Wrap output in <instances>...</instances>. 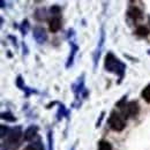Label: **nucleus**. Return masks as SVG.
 Segmentation results:
<instances>
[{
  "label": "nucleus",
  "instance_id": "nucleus-1",
  "mask_svg": "<svg viewBox=\"0 0 150 150\" xmlns=\"http://www.w3.org/2000/svg\"><path fill=\"white\" fill-rule=\"evenodd\" d=\"M104 67L108 72L113 73L118 76V84H120L122 82V80L125 77V73H126V64H124L120 59H118L112 52L106 53Z\"/></svg>",
  "mask_w": 150,
  "mask_h": 150
},
{
  "label": "nucleus",
  "instance_id": "nucleus-23",
  "mask_svg": "<svg viewBox=\"0 0 150 150\" xmlns=\"http://www.w3.org/2000/svg\"><path fill=\"white\" fill-rule=\"evenodd\" d=\"M104 115H105V112H104V111H102L100 115H99V118H98V120H97V122H96V127H97V128H98V127H100L102 121H103V119H104Z\"/></svg>",
  "mask_w": 150,
  "mask_h": 150
},
{
  "label": "nucleus",
  "instance_id": "nucleus-2",
  "mask_svg": "<svg viewBox=\"0 0 150 150\" xmlns=\"http://www.w3.org/2000/svg\"><path fill=\"white\" fill-rule=\"evenodd\" d=\"M109 125L111 127V129L115 132L124 131V128L126 127V119L122 117V114L117 111H112L110 117H109Z\"/></svg>",
  "mask_w": 150,
  "mask_h": 150
},
{
  "label": "nucleus",
  "instance_id": "nucleus-9",
  "mask_svg": "<svg viewBox=\"0 0 150 150\" xmlns=\"http://www.w3.org/2000/svg\"><path fill=\"white\" fill-rule=\"evenodd\" d=\"M69 46H71V52H69V56L67 58V61H66V68H71L74 64V60H75V56L79 51V46L75 44L74 40H69Z\"/></svg>",
  "mask_w": 150,
  "mask_h": 150
},
{
  "label": "nucleus",
  "instance_id": "nucleus-25",
  "mask_svg": "<svg viewBox=\"0 0 150 150\" xmlns=\"http://www.w3.org/2000/svg\"><path fill=\"white\" fill-rule=\"evenodd\" d=\"M22 50H23V56H28V52H29V50H28V47H27V44H25L24 42H22Z\"/></svg>",
  "mask_w": 150,
  "mask_h": 150
},
{
  "label": "nucleus",
  "instance_id": "nucleus-20",
  "mask_svg": "<svg viewBox=\"0 0 150 150\" xmlns=\"http://www.w3.org/2000/svg\"><path fill=\"white\" fill-rule=\"evenodd\" d=\"M15 83H16V87L21 89V90H24V88L27 87L25 84H24V80H23V77L21 76V75H18V77H16V80H15Z\"/></svg>",
  "mask_w": 150,
  "mask_h": 150
},
{
  "label": "nucleus",
  "instance_id": "nucleus-8",
  "mask_svg": "<svg viewBox=\"0 0 150 150\" xmlns=\"http://www.w3.org/2000/svg\"><path fill=\"white\" fill-rule=\"evenodd\" d=\"M33 37L38 44H43L47 40V34L44 28L42 27H35L33 30Z\"/></svg>",
  "mask_w": 150,
  "mask_h": 150
},
{
  "label": "nucleus",
  "instance_id": "nucleus-26",
  "mask_svg": "<svg viewBox=\"0 0 150 150\" xmlns=\"http://www.w3.org/2000/svg\"><path fill=\"white\" fill-rule=\"evenodd\" d=\"M23 150H37V149H36V147H35V146H33V144L30 143V144H28V146H27Z\"/></svg>",
  "mask_w": 150,
  "mask_h": 150
},
{
  "label": "nucleus",
  "instance_id": "nucleus-16",
  "mask_svg": "<svg viewBox=\"0 0 150 150\" xmlns=\"http://www.w3.org/2000/svg\"><path fill=\"white\" fill-rule=\"evenodd\" d=\"M35 18L39 21H44V20L47 18V13H46V9L45 8H39L36 11L35 13Z\"/></svg>",
  "mask_w": 150,
  "mask_h": 150
},
{
  "label": "nucleus",
  "instance_id": "nucleus-5",
  "mask_svg": "<svg viewBox=\"0 0 150 150\" xmlns=\"http://www.w3.org/2000/svg\"><path fill=\"white\" fill-rule=\"evenodd\" d=\"M23 136V132H22V127L21 126H16L14 128H11L7 136H6V140L9 144L14 146V144H18L20 141V139Z\"/></svg>",
  "mask_w": 150,
  "mask_h": 150
},
{
  "label": "nucleus",
  "instance_id": "nucleus-18",
  "mask_svg": "<svg viewBox=\"0 0 150 150\" xmlns=\"http://www.w3.org/2000/svg\"><path fill=\"white\" fill-rule=\"evenodd\" d=\"M142 98L147 103H150V83L143 89V91H142Z\"/></svg>",
  "mask_w": 150,
  "mask_h": 150
},
{
  "label": "nucleus",
  "instance_id": "nucleus-15",
  "mask_svg": "<svg viewBox=\"0 0 150 150\" xmlns=\"http://www.w3.org/2000/svg\"><path fill=\"white\" fill-rule=\"evenodd\" d=\"M135 34L137 36H141V37H147L149 35V29L147 27H144V25H140V27H137Z\"/></svg>",
  "mask_w": 150,
  "mask_h": 150
},
{
  "label": "nucleus",
  "instance_id": "nucleus-6",
  "mask_svg": "<svg viewBox=\"0 0 150 150\" xmlns=\"http://www.w3.org/2000/svg\"><path fill=\"white\" fill-rule=\"evenodd\" d=\"M86 89H87V88L84 87V74H82L77 80H76V82L72 84V91L74 93L75 100H76V102L80 100V98L82 97V94H83V91H84Z\"/></svg>",
  "mask_w": 150,
  "mask_h": 150
},
{
  "label": "nucleus",
  "instance_id": "nucleus-28",
  "mask_svg": "<svg viewBox=\"0 0 150 150\" xmlns=\"http://www.w3.org/2000/svg\"><path fill=\"white\" fill-rule=\"evenodd\" d=\"M1 150H7L6 148H5V146H4V144H1Z\"/></svg>",
  "mask_w": 150,
  "mask_h": 150
},
{
  "label": "nucleus",
  "instance_id": "nucleus-4",
  "mask_svg": "<svg viewBox=\"0 0 150 150\" xmlns=\"http://www.w3.org/2000/svg\"><path fill=\"white\" fill-rule=\"evenodd\" d=\"M104 43H105V30H104V27L102 25V28H100V34H99V39H98V44H97V47H96L94 54H93V60H94V69H95V71H96V68H97L98 60H99L100 54H102V50H103Z\"/></svg>",
  "mask_w": 150,
  "mask_h": 150
},
{
  "label": "nucleus",
  "instance_id": "nucleus-12",
  "mask_svg": "<svg viewBox=\"0 0 150 150\" xmlns=\"http://www.w3.org/2000/svg\"><path fill=\"white\" fill-rule=\"evenodd\" d=\"M69 113H71V111L67 110L64 104L59 103V108H58V112H57V120H58V121H61V119H62L64 117H67V118H68V117H69Z\"/></svg>",
  "mask_w": 150,
  "mask_h": 150
},
{
  "label": "nucleus",
  "instance_id": "nucleus-10",
  "mask_svg": "<svg viewBox=\"0 0 150 150\" xmlns=\"http://www.w3.org/2000/svg\"><path fill=\"white\" fill-rule=\"evenodd\" d=\"M61 28V18L60 16H52L49 21V29L52 33H58Z\"/></svg>",
  "mask_w": 150,
  "mask_h": 150
},
{
  "label": "nucleus",
  "instance_id": "nucleus-7",
  "mask_svg": "<svg viewBox=\"0 0 150 150\" xmlns=\"http://www.w3.org/2000/svg\"><path fill=\"white\" fill-rule=\"evenodd\" d=\"M38 126L36 125H31V126H29L24 133H23V139H24V141H27V142H33L34 140H36L38 137Z\"/></svg>",
  "mask_w": 150,
  "mask_h": 150
},
{
  "label": "nucleus",
  "instance_id": "nucleus-27",
  "mask_svg": "<svg viewBox=\"0 0 150 150\" xmlns=\"http://www.w3.org/2000/svg\"><path fill=\"white\" fill-rule=\"evenodd\" d=\"M76 146H77V141H76L74 144H73V147L71 148V150H75V149H76Z\"/></svg>",
  "mask_w": 150,
  "mask_h": 150
},
{
  "label": "nucleus",
  "instance_id": "nucleus-17",
  "mask_svg": "<svg viewBox=\"0 0 150 150\" xmlns=\"http://www.w3.org/2000/svg\"><path fill=\"white\" fill-rule=\"evenodd\" d=\"M98 150H112V146H111L110 142H108L105 140H102L98 143Z\"/></svg>",
  "mask_w": 150,
  "mask_h": 150
},
{
  "label": "nucleus",
  "instance_id": "nucleus-21",
  "mask_svg": "<svg viewBox=\"0 0 150 150\" xmlns=\"http://www.w3.org/2000/svg\"><path fill=\"white\" fill-rule=\"evenodd\" d=\"M47 143H49V150H53V131L47 132Z\"/></svg>",
  "mask_w": 150,
  "mask_h": 150
},
{
  "label": "nucleus",
  "instance_id": "nucleus-3",
  "mask_svg": "<svg viewBox=\"0 0 150 150\" xmlns=\"http://www.w3.org/2000/svg\"><path fill=\"white\" fill-rule=\"evenodd\" d=\"M139 112H140V105L135 100L126 103V105L122 109H120V113L122 114V117L125 119H128L131 117H136L139 114Z\"/></svg>",
  "mask_w": 150,
  "mask_h": 150
},
{
  "label": "nucleus",
  "instance_id": "nucleus-13",
  "mask_svg": "<svg viewBox=\"0 0 150 150\" xmlns=\"http://www.w3.org/2000/svg\"><path fill=\"white\" fill-rule=\"evenodd\" d=\"M29 29H30V23H29V21H28L27 19L23 20V21H22V23L20 24V27H19V30L21 31L22 36H25V35L28 34Z\"/></svg>",
  "mask_w": 150,
  "mask_h": 150
},
{
  "label": "nucleus",
  "instance_id": "nucleus-19",
  "mask_svg": "<svg viewBox=\"0 0 150 150\" xmlns=\"http://www.w3.org/2000/svg\"><path fill=\"white\" fill-rule=\"evenodd\" d=\"M50 13H51L52 16H60V14H61V8H60V6L53 5V6L50 8Z\"/></svg>",
  "mask_w": 150,
  "mask_h": 150
},
{
  "label": "nucleus",
  "instance_id": "nucleus-11",
  "mask_svg": "<svg viewBox=\"0 0 150 150\" xmlns=\"http://www.w3.org/2000/svg\"><path fill=\"white\" fill-rule=\"evenodd\" d=\"M127 15L133 20H141L143 18V13H142V11L140 9V8H137V7H129V9L127 11Z\"/></svg>",
  "mask_w": 150,
  "mask_h": 150
},
{
  "label": "nucleus",
  "instance_id": "nucleus-22",
  "mask_svg": "<svg viewBox=\"0 0 150 150\" xmlns=\"http://www.w3.org/2000/svg\"><path fill=\"white\" fill-rule=\"evenodd\" d=\"M8 132H9V128H8L7 126L1 125V126H0V137H1V139H4L5 136H7Z\"/></svg>",
  "mask_w": 150,
  "mask_h": 150
},
{
  "label": "nucleus",
  "instance_id": "nucleus-14",
  "mask_svg": "<svg viewBox=\"0 0 150 150\" xmlns=\"http://www.w3.org/2000/svg\"><path fill=\"white\" fill-rule=\"evenodd\" d=\"M1 119H2V120H6V121H8V122H15V121H16V117L12 112H9V111L1 113Z\"/></svg>",
  "mask_w": 150,
  "mask_h": 150
},
{
  "label": "nucleus",
  "instance_id": "nucleus-24",
  "mask_svg": "<svg viewBox=\"0 0 150 150\" xmlns=\"http://www.w3.org/2000/svg\"><path fill=\"white\" fill-rule=\"evenodd\" d=\"M8 39H11V40L13 42V45H14L15 47H18V46H19V44H18V38L15 37V36L9 35V36H8Z\"/></svg>",
  "mask_w": 150,
  "mask_h": 150
}]
</instances>
